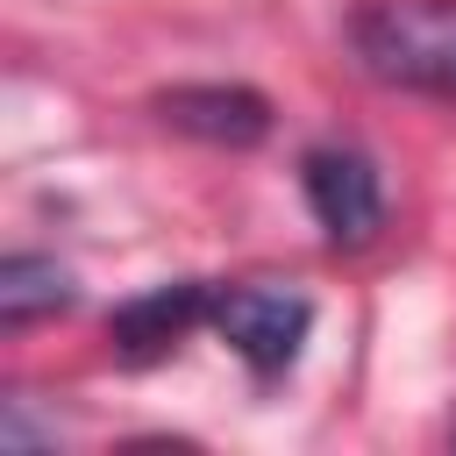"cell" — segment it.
<instances>
[{
  "label": "cell",
  "mask_w": 456,
  "mask_h": 456,
  "mask_svg": "<svg viewBox=\"0 0 456 456\" xmlns=\"http://www.w3.org/2000/svg\"><path fill=\"white\" fill-rule=\"evenodd\" d=\"M71 306V271L57 256H28L14 249L0 264V328H28L43 314H64Z\"/></svg>",
  "instance_id": "6"
},
{
  "label": "cell",
  "mask_w": 456,
  "mask_h": 456,
  "mask_svg": "<svg viewBox=\"0 0 456 456\" xmlns=\"http://www.w3.org/2000/svg\"><path fill=\"white\" fill-rule=\"evenodd\" d=\"M299 192H306V207H314V221L335 249H363L385 228V185H378V164L363 150H342V142L306 150L299 157Z\"/></svg>",
  "instance_id": "2"
},
{
  "label": "cell",
  "mask_w": 456,
  "mask_h": 456,
  "mask_svg": "<svg viewBox=\"0 0 456 456\" xmlns=\"http://www.w3.org/2000/svg\"><path fill=\"white\" fill-rule=\"evenodd\" d=\"M349 50L378 86L456 100V0H378L356 14Z\"/></svg>",
  "instance_id": "1"
},
{
  "label": "cell",
  "mask_w": 456,
  "mask_h": 456,
  "mask_svg": "<svg viewBox=\"0 0 456 456\" xmlns=\"http://www.w3.org/2000/svg\"><path fill=\"white\" fill-rule=\"evenodd\" d=\"M200 321H214V285L178 278V285H150V292H135L128 306H114L107 335H114V349H121L128 363H157V356H171Z\"/></svg>",
  "instance_id": "5"
},
{
  "label": "cell",
  "mask_w": 456,
  "mask_h": 456,
  "mask_svg": "<svg viewBox=\"0 0 456 456\" xmlns=\"http://www.w3.org/2000/svg\"><path fill=\"white\" fill-rule=\"evenodd\" d=\"M214 328L256 378H278L299 356V342L314 328V306L285 285H228V292H214Z\"/></svg>",
  "instance_id": "3"
},
{
  "label": "cell",
  "mask_w": 456,
  "mask_h": 456,
  "mask_svg": "<svg viewBox=\"0 0 456 456\" xmlns=\"http://www.w3.org/2000/svg\"><path fill=\"white\" fill-rule=\"evenodd\" d=\"M157 121L178 128V135H200V142H221V150H249L271 135V100L256 86H171L157 93Z\"/></svg>",
  "instance_id": "4"
}]
</instances>
